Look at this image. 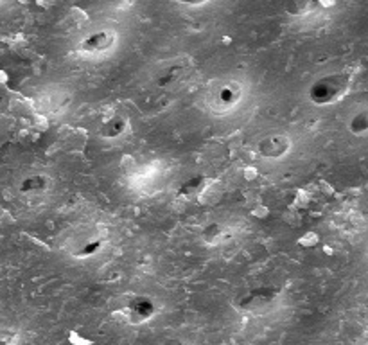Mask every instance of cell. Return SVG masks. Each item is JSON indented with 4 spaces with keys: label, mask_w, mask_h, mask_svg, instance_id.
Returning <instances> with one entry per match:
<instances>
[{
    "label": "cell",
    "mask_w": 368,
    "mask_h": 345,
    "mask_svg": "<svg viewBox=\"0 0 368 345\" xmlns=\"http://www.w3.org/2000/svg\"><path fill=\"white\" fill-rule=\"evenodd\" d=\"M117 34L115 31L99 29L85 36L79 41V51L85 54H102L115 46Z\"/></svg>",
    "instance_id": "obj_4"
},
{
    "label": "cell",
    "mask_w": 368,
    "mask_h": 345,
    "mask_svg": "<svg viewBox=\"0 0 368 345\" xmlns=\"http://www.w3.org/2000/svg\"><path fill=\"white\" fill-rule=\"evenodd\" d=\"M347 130L356 137L368 135V106L350 117L349 123H347Z\"/></svg>",
    "instance_id": "obj_8"
},
{
    "label": "cell",
    "mask_w": 368,
    "mask_h": 345,
    "mask_svg": "<svg viewBox=\"0 0 368 345\" xmlns=\"http://www.w3.org/2000/svg\"><path fill=\"white\" fill-rule=\"evenodd\" d=\"M158 345H184V341L178 340V338H167V340L160 341Z\"/></svg>",
    "instance_id": "obj_12"
},
{
    "label": "cell",
    "mask_w": 368,
    "mask_h": 345,
    "mask_svg": "<svg viewBox=\"0 0 368 345\" xmlns=\"http://www.w3.org/2000/svg\"><path fill=\"white\" fill-rule=\"evenodd\" d=\"M178 2L185 6H203L207 4V2H211V0H178Z\"/></svg>",
    "instance_id": "obj_11"
},
{
    "label": "cell",
    "mask_w": 368,
    "mask_h": 345,
    "mask_svg": "<svg viewBox=\"0 0 368 345\" xmlns=\"http://www.w3.org/2000/svg\"><path fill=\"white\" fill-rule=\"evenodd\" d=\"M364 313H367V319H368V304H367V309H364Z\"/></svg>",
    "instance_id": "obj_13"
},
{
    "label": "cell",
    "mask_w": 368,
    "mask_h": 345,
    "mask_svg": "<svg viewBox=\"0 0 368 345\" xmlns=\"http://www.w3.org/2000/svg\"><path fill=\"white\" fill-rule=\"evenodd\" d=\"M244 88L239 81L226 79L214 83L207 94V103L214 112H228L243 101Z\"/></svg>",
    "instance_id": "obj_2"
},
{
    "label": "cell",
    "mask_w": 368,
    "mask_h": 345,
    "mask_svg": "<svg viewBox=\"0 0 368 345\" xmlns=\"http://www.w3.org/2000/svg\"><path fill=\"white\" fill-rule=\"evenodd\" d=\"M293 148V140L285 133H270L257 143V153L266 160H282Z\"/></svg>",
    "instance_id": "obj_3"
},
{
    "label": "cell",
    "mask_w": 368,
    "mask_h": 345,
    "mask_svg": "<svg viewBox=\"0 0 368 345\" xmlns=\"http://www.w3.org/2000/svg\"><path fill=\"white\" fill-rule=\"evenodd\" d=\"M350 88V76L345 72L322 76L307 91V98L316 106H329L338 103Z\"/></svg>",
    "instance_id": "obj_1"
},
{
    "label": "cell",
    "mask_w": 368,
    "mask_h": 345,
    "mask_svg": "<svg viewBox=\"0 0 368 345\" xmlns=\"http://www.w3.org/2000/svg\"><path fill=\"white\" fill-rule=\"evenodd\" d=\"M270 302H273V293H268L264 292V289H261V295H257V293L253 292L250 293V295L243 297L241 306H243V309H252V311H257V309L263 308V306H268Z\"/></svg>",
    "instance_id": "obj_9"
},
{
    "label": "cell",
    "mask_w": 368,
    "mask_h": 345,
    "mask_svg": "<svg viewBox=\"0 0 368 345\" xmlns=\"http://www.w3.org/2000/svg\"><path fill=\"white\" fill-rule=\"evenodd\" d=\"M16 340L15 331H6V333H0V345H13V341Z\"/></svg>",
    "instance_id": "obj_10"
},
{
    "label": "cell",
    "mask_w": 368,
    "mask_h": 345,
    "mask_svg": "<svg viewBox=\"0 0 368 345\" xmlns=\"http://www.w3.org/2000/svg\"><path fill=\"white\" fill-rule=\"evenodd\" d=\"M130 130V123L125 115H112L108 119L102 120V124L99 126V135L102 139L108 140H115L119 137L125 135L126 132Z\"/></svg>",
    "instance_id": "obj_6"
},
{
    "label": "cell",
    "mask_w": 368,
    "mask_h": 345,
    "mask_svg": "<svg viewBox=\"0 0 368 345\" xmlns=\"http://www.w3.org/2000/svg\"><path fill=\"white\" fill-rule=\"evenodd\" d=\"M47 189H49V178L46 175H29L19 185V191L22 195H40Z\"/></svg>",
    "instance_id": "obj_7"
},
{
    "label": "cell",
    "mask_w": 368,
    "mask_h": 345,
    "mask_svg": "<svg viewBox=\"0 0 368 345\" xmlns=\"http://www.w3.org/2000/svg\"><path fill=\"white\" fill-rule=\"evenodd\" d=\"M126 313H128L130 322L133 324H140V322H147L154 316L157 313V304L154 300L149 299V297H133L132 300L128 302V308H126Z\"/></svg>",
    "instance_id": "obj_5"
}]
</instances>
